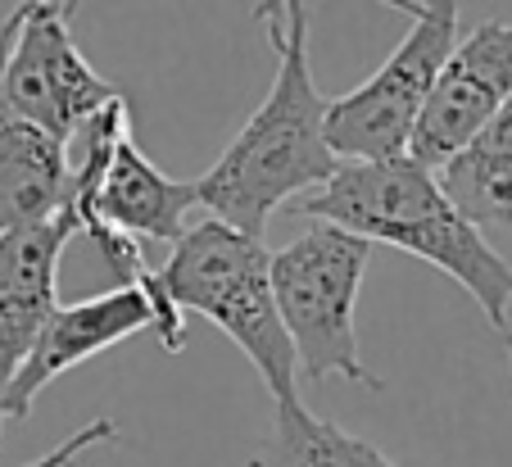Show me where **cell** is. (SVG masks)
<instances>
[{"instance_id":"obj_1","label":"cell","mask_w":512,"mask_h":467,"mask_svg":"<svg viewBox=\"0 0 512 467\" xmlns=\"http://www.w3.org/2000/svg\"><path fill=\"white\" fill-rule=\"evenodd\" d=\"M277 50V78L241 123L227 150L213 159L204 177H195V195L209 218L236 227L245 236L268 232L272 214L318 191L340 159L327 146V96L309 69V10L304 0H286L268 23Z\"/></svg>"},{"instance_id":"obj_2","label":"cell","mask_w":512,"mask_h":467,"mask_svg":"<svg viewBox=\"0 0 512 467\" xmlns=\"http://www.w3.org/2000/svg\"><path fill=\"white\" fill-rule=\"evenodd\" d=\"M290 209L440 268L476 300L512 359V263L485 241L481 227L445 195L440 177L413 155L340 164L318 191L300 195Z\"/></svg>"},{"instance_id":"obj_3","label":"cell","mask_w":512,"mask_h":467,"mask_svg":"<svg viewBox=\"0 0 512 467\" xmlns=\"http://www.w3.org/2000/svg\"><path fill=\"white\" fill-rule=\"evenodd\" d=\"M168 263L159 268V291L173 300L177 313H200L218 331H227L241 354L259 368L263 386L277 399H295V350L281 327L277 300H272V277L259 236H245L236 227L204 218L186 227L182 241L168 245Z\"/></svg>"},{"instance_id":"obj_4","label":"cell","mask_w":512,"mask_h":467,"mask_svg":"<svg viewBox=\"0 0 512 467\" xmlns=\"http://www.w3.org/2000/svg\"><path fill=\"white\" fill-rule=\"evenodd\" d=\"M372 263V241L336 223H313L268 259L272 300L304 381H354L381 390L358 354V291Z\"/></svg>"},{"instance_id":"obj_5","label":"cell","mask_w":512,"mask_h":467,"mask_svg":"<svg viewBox=\"0 0 512 467\" xmlns=\"http://www.w3.org/2000/svg\"><path fill=\"white\" fill-rule=\"evenodd\" d=\"M381 5L408 14L413 28L368 82H358L340 100H327V146L340 164L408 155L417 114L458 41L463 0H381Z\"/></svg>"},{"instance_id":"obj_6","label":"cell","mask_w":512,"mask_h":467,"mask_svg":"<svg viewBox=\"0 0 512 467\" xmlns=\"http://www.w3.org/2000/svg\"><path fill=\"white\" fill-rule=\"evenodd\" d=\"M78 5L82 0H23L0 23V109L46 127L59 141L118 96L114 82L100 78L78 50Z\"/></svg>"},{"instance_id":"obj_7","label":"cell","mask_w":512,"mask_h":467,"mask_svg":"<svg viewBox=\"0 0 512 467\" xmlns=\"http://www.w3.org/2000/svg\"><path fill=\"white\" fill-rule=\"evenodd\" d=\"M136 331H155L168 354H177L186 341V313H177L173 300L159 291L155 273L145 282H123L105 295H91V300L55 304L50 318L41 322L10 395H5V422H23L50 381L64 377L78 363L96 359V354L114 350V345L132 341Z\"/></svg>"},{"instance_id":"obj_8","label":"cell","mask_w":512,"mask_h":467,"mask_svg":"<svg viewBox=\"0 0 512 467\" xmlns=\"http://www.w3.org/2000/svg\"><path fill=\"white\" fill-rule=\"evenodd\" d=\"M512 96V19H485L454 41L445 69L435 78L422 114H417L408 155L431 173L449 164L476 127Z\"/></svg>"},{"instance_id":"obj_9","label":"cell","mask_w":512,"mask_h":467,"mask_svg":"<svg viewBox=\"0 0 512 467\" xmlns=\"http://www.w3.org/2000/svg\"><path fill=\"white\" fill-rule=\"evenodd\" d=\"M73 236L78 227L64 209L46 223L0 232V431H5V395L37 341L41 322L59 304V259Z\"/></svg>"},{"instance_id":"obj_10","label":"cell","mask_w":512,"mask_h":467,"mask_svg":"<svg viewBox=\"0 0 512 467\" xmlns=\"http://www.w3.org/2000/svg\"><path fill=\"white\" fill-rule=\"evenodd\" d=\"M68 200L64 141L0 109V232L46 223Z\"/></svg>"},{"instance_id":"obj_11","label":"cell","mask_w":512,"mask_h":467,"mask_svg":"<svg viewBox=\"0 0 512 467\" xmlns=\"http://www.w3.org/2000/svg\"><path fill=\"white\" fill-rule=\"evenodd\" d=\"M435 177L476 227H512V96Z\"/></svg>"},{"instance_id":"obj_12","label":"cell","mask_w":512,"mask_h":467,"mask_svg":"<svg viewBox=\"0 0 512 467\" xmlns=\"http://www.w3.org/2000/svg\"><path fill=\"white\" fill-rule=\"evenodd\" d=\"M250 467H395L372 440L345 431L340 422L318 418V413L295 399H277L272 427L259 440V454Z\"/></svg>"},{"instance_id":"obj_13","label":"cell","mask_w":512,"mask_h":467,"mask_svg":"<svg viewBox=\"0 0 512 467\" xmlns=\"http://www.w3.org/2000/svg\"><path fill=\"white\" fill-rule=\"evenodd\" d=\"M123 431H118V422L114 418H91L87 427H78L73 436H64L55 449H46L41 458H32V463H23V467H73L82 454H91L96 445H109V440H118Z\"/></svg>"},{"instance_id":"obj_14","label":"cell","mask_w":512,"mask_h":467,"mask_svg":"<svg viewBox=\"0 0 512 467\" xmlns=\"http://www.w3.org/2000/svg\"><path fill=\"white\" fill-rule=\"evenodd\" d=\"M281 5H286V0H259V5H254V19H259V23H268L272 14L281 10Z\"/></svg>"}]
</instances>
